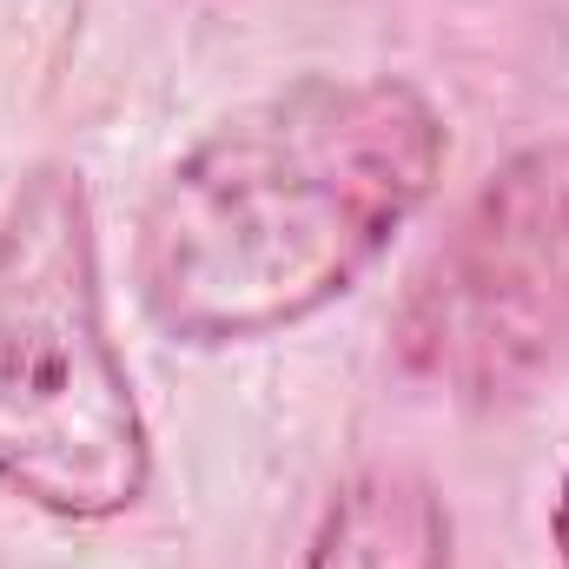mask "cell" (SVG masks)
Returning <instances> with one entry per match:
<instances>
[{
  "instance_id": "3957f363",
  "label": "cell",
  "mask_w": 569,
  "mask_h": 569,
  "mask_svg": "<svg viewBox=\"0 0 569 569\" xmlns=\"http://www.w3.org/2000/svg\"><path fill=\"white\" fill-rule=\"evenodd\" d=\"M569 351V133L510 152L430 246L391 358L450 405H503Z\"/></svg>"
},
{
  "instance_id": "6da1fadb",
  "label": "cell",
  "mask_w": 569,
  "mask_h": 569,
  "mask_svg": "<svg viewBox=\"0 0 569 569\" xmlns=\"http://www.w3.org/2000/svg\"><path fill=\"white\" fill-rule=\"evenodd\" d=\"M443 152V113L391 73L246 100L159 179L133 246L140 311L192 351L318 318L425 212Z\"/></svg>"
},
{
  "instance_id": "277c9868",
  "label": "cell",
  "mask_w": 569,
  "mask_h": 569,
  "mask_svg": "<svg viewBox=\"0 0 569 569\" xmlns=\"http://www.w3.org/2000/svg\"><path fill=\"white\" fill-rule=\"evenodd\" d=\"M450 510L425 470L371 463L345 477L298 569H450Z\"/></svg>"
},
{
  "instance_id": "7a4b0ae2",
  "label": "cell",
  "mask_w": 569,
  "mask_h": 569,
  "mask_svg": "<svg viewBox=\"0 0 569 569\" xmlns=\"http://www.w3.org/2000/svg\"><path fill=\"white\" fill-rule=\"evenodd\" d=\"M152 483V430L107 325L80 166L40 159L0 206V490L53 523H113Z\"/></svg>"
},
{
  "instance_id": "5b68a950",
  "label": "cell",
  "mask_w": 569,
  "mask_h": 569,
  "mask_svg": "<svg viewBox=\"0 0 569 569\" xmlns=\"http://www.w3.org/2000/svg\"><path fill=\"white\" fill-rule=\"evenodd\" d=\"M550 537H557V557H563V569H569V470H563V483H557V510H550Z\"/></svg>"
}]
</instances>
